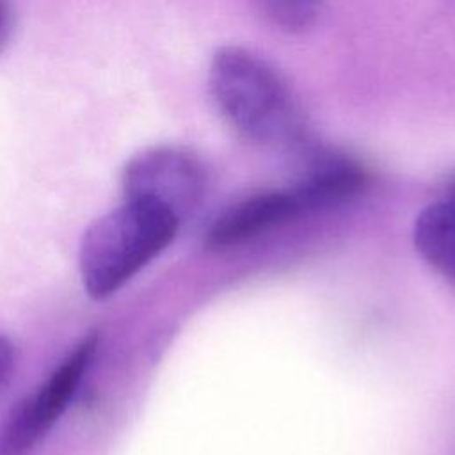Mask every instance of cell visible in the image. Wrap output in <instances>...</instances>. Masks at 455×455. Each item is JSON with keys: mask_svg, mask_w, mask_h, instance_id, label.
<instances>
[{"mask_svg": "<svg viewBox=\"0 0 455 455\" xmlns=\"http://www.w3.org/2000/svg\"><path fill=\"white\" fill-rule=\"evenodd\" d=\"M208 89L222 119L247 142L290 151L309 142L295 91L254 50L238 44L219 48L210 60Z\"/></svg>", "mask_w": 455, "mask_h": 455, "instance_id": "cell-1", "label": "cell"}, {"mask_svg": "<svg viewBox=\"0 0 455 455\" xmlns=\"http://www.w3.org/2000/svg\"><path fill=\"white\" fill-rule=\"evenodd\" d=\"M180 219L169 210L126 201L94 220L82 236L78 265L84 288L94 299L116 293L176 236Z\"/></svg>", "mask_w": 455, "mask_h": 455, "instance_id": "cell-2", "label": "cell"}, {"mask_svg": "<svg viewBox=\"0 0 455 455\" xmlns=\"http://www.w3.org/2000/svg\"><path fill=\"white\" fill-rule=\"evenodd\" d=\"M100 338H84L32 395L20 400L0 425V455H27L66 411L87 373Z\"/></svg>", "mask_w": 455, "mask_h": 455, "instance_id": "cell-3", "label": "cell"}, {"mask_svg": "<svg viewBox=\"0 0 455 455\" xmlns=\"http://www.w3.org/2000/svg\"><path fill=\"white\" fill-rule=\"evenodd\" d=\"M121 183L126 201L162 206L181 220L204 196L206 172L192 151L180 146H155L126 164Z\"/></svg>", "mask_w": 455, "mask_h": 455, "instance_id": "cell-4", "label": "cell"}, {"mask_svg": "<svg viewBox=\"0 0 455 455\" xmlns=\"http://www.w3.org/2000/svg\"><path fill=\"white\" fill-rule=\"evenodd\" d=\"M297 153L302 155V169L291 190L306 210L347 201L368 185L366 167L348 153L322 148L311 140Z\"/></svg>", "mask_w": 455, "mask_h": 455, "instance_id": "cell-5", "label": "cell"}, {"mask_svg": "<svg viewBox=\"0 0 455 455\" xmlns=\"http://www.w3.org/2000/svg\"><path fill=\"white\" fill-rule=\"evenodd\" d=\"M306 212L299 196L290 188L254 194L228 208L212 224L206 243L213 249L242 243L267 229Z\"/></svg>", "mask_w": 455, "mask_h": 455, "instance_id": "cell-6", "label": "cell"}, {"mask_svg": "<svg viewBox=\"0 0 455 455\" xmlns=\"http://www.w3.org/2000/svg\"><path fill=\"white\" fill-rule=\"evenodd\" d=\"M418 252L455 284V197L428 204L414 222Z\"/></svg>", "mask_w": 455, "mask_h": 455, "instance_id": "cell-7", "label": "cell"}, {"mask_svg": "<svg viewBox=\"0 0 455 455\" xmlns=\"http://www.w3.org/2000/svg\"><path fill=\"white\" fill-rule=\"evenodd\" d=\"M323 0H254L261 16L275 28L297 34L307 30L318 18Z\"/></svg>", "mask_w": 455, "mask_h": 455, "instance_id": "cell-8", "label": "cell"}, {"mask_svg": "<svg viewBox=\"0 0 455 455\" xmlns=\"http://www.w3.org/2000/svg\"><path fill=\"white\" fill-rule=\"evenodd\" d=\"M14 364V354H12V345L5 336L0 334V387L7 382L11 370Z\"/></svg>", "mask_w": 455, "mask_h": 455, "instance_id": "cell-9", "label": "cell"}, {"mask_svg": "<svg viewBox=\"0 0 455 455\" xmlns=\"http://www.w3.org/2000/svg\"><path fill=\"white\" fill-rule=\"evenodd\" d=\"M11 28H12V16H11L9 4L5 0H0V52L9 41Z\"/></svg>", "mask_w": 455, "mask_h": 455, "instance_id": "cell-10", "label": "cell"}, {"mask_svg": "<svg viewBox=\"0 0 455 455\" xmlns=\"http://www.w3.org/2000/svg\"><path fill=\"white\" fill-rule=\"evenodd\" d=\"M448 197H455V178L448 185Z\"/></svg>", "mask_w": 455, "mask_h": 455, "instance_id": "cell-11", "label": "cell"}]
</instances>
